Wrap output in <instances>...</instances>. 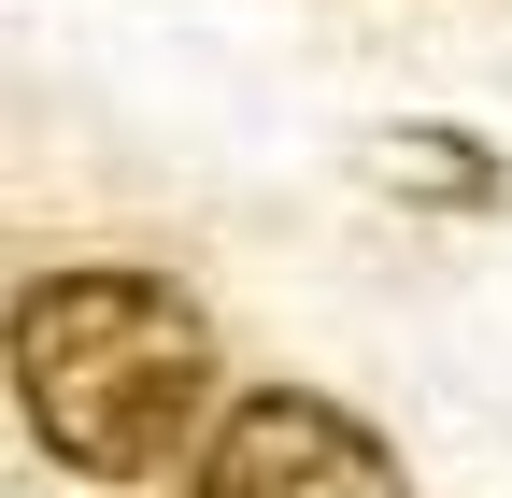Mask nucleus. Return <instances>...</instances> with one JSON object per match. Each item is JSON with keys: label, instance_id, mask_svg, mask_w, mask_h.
I'll return each mask as SVG.
<instances>
[{"label": "nucleus", "instance_id": "obj_1", "mask_svg": "<svg viewBox=\"0 0 512 498\" xmlns=\"http://www.w3.org/2000/svg\"><path fill=\"white\" fill-rule=\"evenodd\" d=\"M15 413L57 470L143 484L214 413V328L157 271H43L15 299Z\"/></svg>", "mask_w": 512, "mask_h": 498}, {"label": "nucleus", "instance_id": "obj_2", "mask_svg": "<svg viewBox=\"0 0 512 498\" xmlns=\"http://www.w3.org/2000/svg\"><path fill=\"white\" fill-rule=\"evenodd\" d=\"M185 498H413V484H399V456H384L342 399L271 385V399H242L214 427V456H200Z\"/></svg>", "mask_w": 512, "mask_h": 498}]
</instances>
